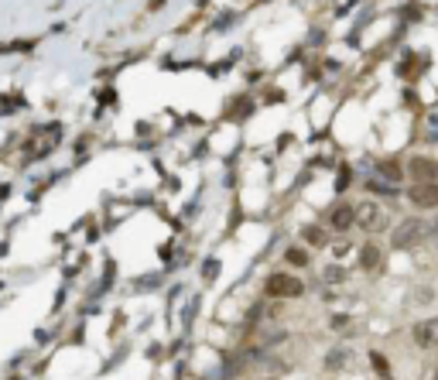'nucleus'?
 <instances>
[{
  "mask_svg": "<svg viewBox=\"0 0 438 380\" xmlns=\"http://www.w3.org/2000/svg\"><path fill=\"white\" fill-rule=\"evenodd\" d=\"M425 237H428V223H425V219H404V223H397V230H394V247L408 250V247H418Z\"/></svg>",
  "mask_w": 438,
  "mask_h": 380,
  "instance_id": "nucleus-1",
  "label": "nucleus"
},
{
  "mask_svg": "<svg viewBox=\"0 0 438 380\" xmlns=\"http://www.w3.org/2000/svg\"><path fill=\"white\" fill-rule=\"evenodd\" d=\"M356 223H359L366 233H380V230L387 226V212H384L377 202H363V206L356 209Z\"/></svg>",
  "mask_w": 438,
  "mask_h": 380,
  "instance_id": "nucleus-2",
  "label": "nucleus"
},
{
  "mask_svg": "<svg viewBox=\"0 0 438 380\" xmlns=\"http://www.w3.org/2000/svg\"><path fill=\"white\" fill-rule=\"evenodd\" d=\"M301 291H305V285L291 274H270L267 278V294H274V298H298Z\"/></svg>",
  "mask_w": 438,
  "mask_h": 380,
  "instance_id": "nucleus-3",
  "label": "nucleus"
},
{
  "mask_svg": "<svg viewBox=\"0 0 438 380\" xmlns=\"http://www.w3.org/2000/svg\"><path fill=\"white\" fill-rule=\"evenodd\" d=\"M408 195H411V202H415L418 209H435L438 206V182H415Z\"/></svg>",
  "mask_w": 438,
  "mask_h": 380,
  "instance_id": "nucleus-4",
  "label": "nucleus"
},
{
  "mask_svg": "<svg viewBox=\"0 0 438 380\" xmlns=\"http://www.w3.org/2000/svg\"><path fill=\"white\" fill-rule=\"evenodd\" d=\"M411 179H415V182H438V161L411 158Z\"/></svg>",
  "mask_w": 438,
  "mask_h": 380,
  "instance_id": "nucleus-5",
  "label": "nucleus"
},
{
  "mask_svg": "<svg viewBox=\"0 0 438 380\" xmlns=\"http://www.w3.org/2000/svg\"><path fill=\"white\" fill-rule=\"evenodd\" d=\"M415 343L425 346V350L438 346V319H428V322H418L415 326Z\"/></svg>",
  "mask_w": 438,
  "mask_h": 380,
  "instance_id": "nucleus-6",
  "label": "nucleus"
},
{
  "mask_svg": "<svg viewBox=\"0 0 438 380\" xmlns=\"http://www.w3.org/2000/svg\"><path fill=\"white\" fill-rule=\"evenodd\" d=\"M329 219H332V226H336V230H346V226L356 223V209H352V206H336Z\"/></svg>",
  "mask_w": 438,
  "mask_h": 380,
  "instance_id": "nucleus-7",
  "label": "nucleus"
},
{
  "mask_svg": "<svg viewBox=\"0 0 438 380\" xmlns=\"http://www.w3.org/2000/svg\"><path fill=\"white\" fill-rule=\"evenodd\" d=\"M380 261H384V254H380V247H373V243H366V247H363V254H359V264H363L366 271H377V268H380Z\"/></svg>",
  "mask_w": 438,
  "mask_h": 380,
  "instance_id": "nucleus-8",
  "label": "nucleus"
},
{
  "mask_svg": "<svg viewBox=\"0 0 438 380\" xmlns=\"http://www.w3.org/2000/svg\"><path fill=\"white\" fill-rule=\"evenodd\" d=\"M305 237H308V243H315V247H322V243H326V233H322L319 226H308V230H305Z\"/></svg>",
  "mask_w": 438,
  "mask_h": 380,
  "instance_id": "nucleus-9",
  "label": "nucleus"
},
{
  "mask_svg": "<svg viewBox=\"0 0 438 380\" xmlns=\"http://www.w3.org/2000/svg\"><path fill=\"white\" fill-rule=\"evenodd\" d=\"M380 172H384V175H390V179H397V175H401V168H397L394 161H384V165H380Z\"/></svg>",
  "mask_w": 438,
  "mask_h": 380,
  "instance_id": "nucleus-10",
  "label": "nucleus"
},
{
  "mask_svg": "<svg viewBox=\"0 0 438 380\" xmlns=\"http://www.w3.org/2000/svg\"><path fill=\"white\" fill-rule=\"evenodd\" d=\"M288 261H291V264H305L308 257H305V250H288Z\"/></svg>",
  "mask_w": 438,
  "mask_h": 380,
  "instance_id": "nucleus-11",
  "label": "nucleus"
},
{
  "mask_svg": "<svg viewBox=\"0 0 438 380\" xmlns=\"http://www.w3.org/2000/svg\"><path fill=\"white\" fill-rule=\"evenodd\" d=\"M326 278H329V281H343V278H346V271H339V268H332V271H326Z\"/></svg>",
  "mask_w": 438,
  "mask_h": 380,
  "instance_id": "nucleus-12",
  "label": "nucleus"
}]
</instances>
